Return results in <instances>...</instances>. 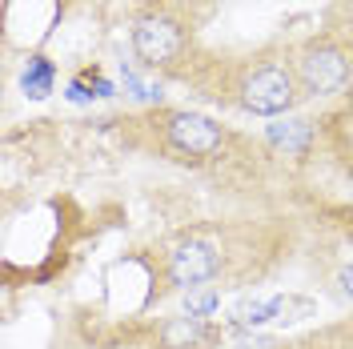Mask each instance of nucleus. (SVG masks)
<instances>
[{"mask_svg": "<svg viewBox=\"0 0 353 349\" xmlns=\"http://www.w3.org/2000/svg\"><path fill=\"white\" fill-rule=\"evenodd\" d=\"M297 85L313 92V97H330L337 88H345L350 81V57L333 41H309L297 52V68H293Z\"/></svg>", "mask_w": 353, "mask_h": 349, "instance_id": "f257e3e1", "label": "nucleus"}, {"mask_svg": "<svg viewBox=\"0 0 353 349\" xmlns=\"http://www.w3.org/2000/svg\"><path fill=\"white\" fill-rule=\"evenodd\" d=\"M297 101V77L281 65H261L245 77L241 85V105L253 117H281Z\"/></svg>", "mask_w": 353, "mask_h": 349, "instance_id": "f03ea898", "label": "nucleus"}, {"mask_svg": "<svg viewBox=\"0 0 353 349\" xmlns=\"http://www.w3.org/2000/svg\"><path fill=\"white\" fill-rule=\"evenodd\" d=\"M185 48V28L165 17V12H145L132 21V52L145 61V65H169L181 57Z\"/></svg>", "mask_w": 353, "mask_h": 349, "instance_id": "7ed1b4c3", "label": "nucleus"}, {"mask_svg": "<svg viewBox=\"0 0 353 349\" xmlns=\"http://www.w3.org/2000/svg\"><path fill=\"white\" fill-rule=\"evenodd\" d=\"M221 269V253L209 245V241H185L169 253V281L176 289H197V285L213 281Z\"/></svg>", "mask_w": 353, "mask_h": 349, "instance_id": "20e7f679", "label": "nucleus"}, {"mask_svg": "<svg viewBox=\"0 0 353 349\" xmlns=\"http://www.w3.org/2000/svg\"><path fill=\"white\" fill-rule=\"evenodd\" d=\"M165 137H169V145L176 153H185V157H209V153H217L221 141H225L217 121H209L201 112H176V117H169Z\"/></svg>", "mask_w": 353, "mask_h": 349, "instance_id": "39448f33", "label": "nucleus"}, {"mask_svg": "<svg viewBox=\"0 0 353 349\" xmlns=\"http://www.w3.org/2000/svg\"><path fill=\"white\" fill-rule=\"evenodd\" d=\"M161 346L165 349H201L205 346V321L201 317H189V313L169 317L161 326Z\"/></svg>", "mask_w": 353, "mask_h": 349, "instance_id": "423d86ee", "label": "nucleus"}, {"mask_svg": "<svg viewBox=\"0 0 353 349\" xmlns=\"http://www.w3.org/2000/svg\"><path fill=\"white\" fill-rule=\"evenodd\" d=\"M309 141H313V129H309V121H297V117H285V121H277V125H269V145H277V149H285V153L301 157L309 149Z\"/></svg>", "mask_w": 353, "mask_h": 349, "instance_id": "0eeeda50", "label": "nucleus"}, {"mask_svg": "<svg viewBox=\"0 0 353 349\" xmlns=\"http://www.w3.org/2000/svg\"><path fill=\"white\" fill-rule=\"evenodd\" d=\"M52 81H57V68L48 57H32L21 72V88L32 97V101H44L48 92H52Z\"/></svg>", "mask_w": 353, "mask_h": 349, "instance_id": "6e6552de", "label": "nucleus"}, {"mask_svg": "<svg viewBox=\"0 0 353 349\" xmlns=\"http://www.w3.org/2000/svg\"><path fill=\"white\" fill-rule=\"evenodd\" d=\"M112 85L101 77V72H85V77H77L72 85H68V97L72 101H92V97H109Z\"/></svg>", "mask_w": 353, "mask_h": 349, "instance_id": "1a4fd4ad", "label": "nucleus"}, {"mask_svg": "<svg viewBox=\"0 0 353 349\" xmlns=\"http://www.w3.org/2000/svg\"><path fill=\"white\" fill-rule=\"evenodd\" d=\"M221 297L213 289H201V293H189V301H185V313L189 317H209V313H217Z\"/></svg>", "mask_w": 353, "mask_h": 349, "instance_id": "9d476101", "label": "nucleus"}, {"mask_svg": "<svg viewBox=\"0 0 353 349\" xmlns=\"http://www.w3.org/2000/svg\"><path fill=\"white\" fill-rule=\"evenodd\" d=\"M225 349H277V346H273L269 337H261V333H253V329H249V333H241V337H233Z\"/></svg>", "mask_w": 353, "mask_h": 349, "instance_id": "9b49d317", "label": "nucleus"}, {"mask_svg": "<svg viewBox=\"0 0 353 349\" xmlns=\"http://www.w3.org/2000/svg\"><path fill=\"white\" fill-rule=\"evenodd\" d=\"M337 281H341V289L353 297V265H350V269H341V277H337Z\"/></svg>", "mask_w": 353, "mask_h": 349, "instance_id": "f8f14e48", "label": "nucleus"}]
</instances>
